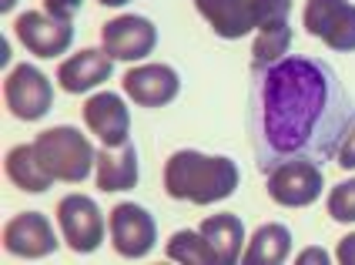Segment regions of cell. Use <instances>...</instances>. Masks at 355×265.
<instances>
[{"mask_svg":"<svg viewBox=\"0 0 355 265\" xmlns=\"http://www.w3.org/2000/svg\"><path fill=\"white\" fill-rule=\"evenodd\" d=\"M114 74V58L104 47H84L58 67V84L67 94H87Z\"/></svg>","mask_w":355,"mask_h":265,"instance_id":"cell-14","label":"cell"},{"mask_svg":"<svg viewBox=\"0 0 355 265\" xmlns=\"http://www.w3.org/2000/svg\"><path fill=\"white\" fill-rule=\"evenodd\" d=\"M305 262H329V252H322V248H309V252H302L298 255V265Z\"/></svg>","mask_w":355,"mask_h":265,"instance_id":"cell-27","label":"cell"},{"mask_svg":"<svg viewBox=\"0 0 355 265\" xmlns=\"http://www.w3.org/2000/svg\"><path fill=\"white\" fill-rule=\"evenodd\" d=\"M164 255H168L171 262H181V265H218L211 245L205 242V235L195 232V228L175 232V235L168 239V245H164Z\"/></svg>","mask_w":355,"mask_h":265,"instance_id":"cell-21","label":"cell"},{"mask_svg":"<svg viewBox=\"0 0 355 265\" xmlns=\"http://www.w3.org/2000/svg\"><path fill=\"white\" fill-rule=\"evenodd\" d=\"M3 101L20 121H40L54 108V84L34 64H17L3 81Z\"/></svg>","mask_w":355,"mask_h":265,"instance_id":"cell-4","label":"cell"},{"mask_svg":"<svg viewBox=\"0 0 355 265\" xmlns=\"http://www.w3.org/2000/svg\"><path fill=\"white\" fill-rule=\"evenodd\" d=\"M345 171H355V124H352V131L345 135V142H342V148H338V158H336Z\"/></svg>","mask_w":355,"mask_h":265,"instance_id":"cell-25","label":"cell"},{"mask_svg":"<svg viewBox=\"0 0 355 265\" xmlns=\"http://www.w3.org/2000/svg\"><path fill=\"white\" fill-rule=\"evenodd\" d=\"M195 7L211 24V31L225 41H241L255 31L252 0H195Z\"/></svg>","mask_w":355,"mask_h":265,"instance_id":"cell-16","label":"cell"},{"mask_svg":"<svg viewBox=\"0 0 355 265\" xmlns=\"http://www.w3.org/2000/svg\"><path fill=\"white\" fill-rule=\"evenodd\" d=\"M302 27L332 51H355V3L352 0H309Z\"/></svg>","mask_w":355,"mask_h":265,"instance_id":"cell-6","label":"cell"},{"mask_svg":"<svg viewBox=\"0 0 355 265\" xmlns=\"http://www.w3.org/2000/svg\"><path fill=\"white\" fill-rule=\"evenodd\" d=\"M84 111V124L91 135H98L101 144L107 148H121L124 142H131V111L121 101V94L114 91H98L91 94Z\"/></svg>","mask_w":355,"mask_h":265,"instance_id":"cell-11","label":"cell"},{"mask_svg":"<svg viewBox=\"0 0 355 265\" xmlns=\"http://www.w3.org/2000/svg\"><path fill=\"white\" fill-rule=\"evenodd\" d=\"M355 124V101L322 58L288 54L252 71L248 135L258 171L285 162H336Z\"/></svg>","mask_w":355,"mask_h":265,"instance_id":"cell-1","label":"cell"},{"mask_svg":"<svg viewBox=\"0 0 355 265\" xmlns=\"http://www.w3.org/2000/svg\"><path fill=\"white\" fill-rule=\"evenodd\" d=\"M288 255H292V232H288V225L268 222L248 239V248L241 252V262L245 265H282Z\"/></svg>","mask_w":355,"mask_h":265,"instance_id":"cell-19","label":"cell"},{"mask_svg":"<svg viewBox=\"0 0 355 265\" xmlns=\"http://www.w3.org/2000/svg\"><path fill=\"white\" fill-rule=\"evenodd\" d=\"M288 47H292V24H275V27L255 31V41H252V71L288 58Z\"/></svg>","mask_w":355,"mask_h":265,"instance_id":"cell-20","label":"cell"},{"mask_svg":"<svg viewBox=\"0 0 355 265\" xmlns=\"http://www.w3.org/2000/svg\"><path fill=\"white\" fill-rule=\"evenodd\" d=\"M98 3H104V7H124V3H131V0H98Z\"/></svg>","mask_w":355,"mask_h":265,"instance_id":"cell-28","label":"cell"},{"mask_svg":"<svg viewBox=\"0 0 355 265\" xmlns=\"http://www.w3.org/2000/svg\"><path fill=\"white\" fill-rule=\"evenodd\" d=\"M58 222L64 242L71 245L78 255H91L98 252V245L104 242V215L94 198L87 195H64L58 202Z\"/></svg>","mask_w":355,"mask_h":265,"instance_id":"cell-7","label":"cell"},{"mask_svg":"<svg viewBox=\"0 0 355 265\" xmlns=\"http://www.w3.org/2000/svg\"><path fill=\"white\" fill-rule=\"evenodd\" d=\"M322 188H325V175L322 164L315 162H285L275 171H268V195L285 208H305L318 202Z\"/></svg>","mask_w":355,"mask_h":265,"instance_id":"cell-8","label":"cell"},{"mask_svg":"<svg viewBox=\"0 0 355 265\" xmlns=\"http://www.w3.org/2000/svg\"><path fill=\"white\" fill-rule=\"evenodd\" d=\"M58 232L47 215L20 212L3 225V248L17 259H47L58 252Z\"/></svg>","mask_w":355,"mask_h":265,"instance_id":"cell-10","label":"cell"},{"mask_svg":"<svg viewBox=\"0 0 355 265\" xmlns=\"http://www.w3.org/2000/svg\"><path fill=\"white\" fill-rule=\"evenodd\" d=\"M34 148H37L44 168L58 182H71V185L84 182L94 171V162H98V151H94V144L87 142V135L71 128V124H58V128L40 131L34 138Z\"/></svg>","mask_w":355,"mask_h":265,"instance_id":"cell-3","label":"cell"},{"mask_svg":"<svg viewBox=\"0 0 355 265\" xmlns=\"http://www.w3.org/2000/svg\"><path fill=\"white\" fill-rule=\"evenodd\" d=\"M3 168H7V178L17 185L20 191H31V195H40V191H47L51 185L58 182V178L44 168V162H40V155H37L34 144H17V148H10Z\"/></svg>","mask_w":355,"mask_h":265,"instance_id":"cell-18","label":"cell"},{"mask_svg":"<svg viewBox=\"0 0 355 265\" xmlns=\"http://www.w3.org/2000/svg\"><path fill=\"white\" fill-rule=\"evenodd\" d=\"M198 232L205 235V242L211 245L218 265H235L245 252V222L232 215V212H221V215H208L205 222L198 225Z\"/></svg>","mask_w":355,"mask_h":265,"instance_id":"cell-17","label":"cell"},{"mask_svg":"<svg viewBox=\"0 0 355 265\" xmlns=\"http://www.w3.org/2000/svg\"><path fill=\"white\" fill-rule=\"evenodd\" d=\"M336 259H338L342 265H355V232H352V235H345V239L338 242Z\"/></svg>","mask_w":355,"mask_h":265,"instance_id":"cell-26","label":"cell"},{"mask_svg":"<svg viewBox=\"0 0 355 265\" xmlns=\"http://www.w3.org/2000/svg\"><path fill=\"white\" fill-rule=\"evenodd\" d=\"M181 91V74L171 64H138L124 74V94L141 108H164Z\"/></svg>","mask_w":355,"mask_h":265,"instance_id":"cell-12","label":"cell"},{"mask_svg":"<svg viewBox=\"0 0 355 265\" xmlns=\"http://www.w3.org/2000/svg\"><path fill=\"white\" fill-rule=\"evenodd\" d=\"M14 7H17V0H0V10H3V14H7V10H14Z\"/></svg>","mask_w":355,"mask_h":265,"instance_id":"cell-29","label":"cell"},{"mask_svg":"<svg viewBox=\"0 0 355 265\" xmlns=\"http://www.w3.org/2000/svg\"><path fill=\"white\" fill-rule=\"evenodd\" d=\"M17 37L34 58H60L74 44V24L40 10H27L17 17Z\"/></svg>","mask_w":355,"mask_h":265,"instance_id":"cell-13","label":"cell"},{"mask_svg":"<svg viewBox=\"0 0 355 265\" xmlns=\"http://www.w3.org/2000/svg\"><path fill=\"white\" fill-rule=\"evenodd\" d=\"M329 215L336 222H355V178L349 182H338L332 191H329Z\"/></svg>","mask_w":355,"mask_h":265,"instance_id":"cell-22","label":"cell"},{"mask_svg":"<svg viewBox=\"0 0 355 265\" xmlns=\"http://www.w3.org/2000/svg\"><path fill=\"white\" fill-rule=\"evenodd\" d=\"M107 232L121 259H144L158 242V222L138 202L114 205V212L107 215Z\"/></svg>","mask_w":355,"mask_h":265,"instance_id":"cell-5","label":"cell"},{"mask_svg":"<svg viewBox=\"0 0 355 265\" xmlns=\"http://www.w3.org/2000/svg\"><path fill=\"white\" fill-rule=\"evenodd\" d=\"M101 47L114 61H144L158 47V27L141 14H121L101 27Z\"/></svg>","mask_w":355,"mask_h":265,"instance_id":"cell-9","label":"cell"},{"mask_svg":"<svg viewBox=\"0 0 355 265\" xmlns=\"http://www.w3.org/2000/svg\"><path fill=\"white\" fill-rule=\"evenodd\" d=\"M252 10H255V31L275 27V24H288L292 0H252Z\"/></svg>","mask_w":355,"mask_h":265,"instance_id":"cell-23","label":"cell"},{"mask_svg":"<svg viewBox=\"0 0 355 265\" xmlns=\"http://www.w3.org/2000/svg\"><path fill=\"white\" fill-rule=\"evenodd\" d=\"M141 178V162H138V148L131 142H124L121 148H101L98 162H94V182L101 191H131L138 188Z\"/></svg>","mask_w":355,"mask_h":265,"instance_id":"cell-15","label":"cell"},{"mask_svg":"<svg viewBox=\"0 0 355 265\" xmlns=\"http://www.w3.org/2000/svg\"><path fill=\"white\" fill-rule=\"evenodd\" d=\"M241 171L228 155H205L195 148H181L164 164V191L178 202L215 205L238 191Z\"/></svg>","mask_w":355,"mask_h":265,"instance_id":"cell-2","label":"cell"},{"mask_svg":"<svg viewBox=\"0 0 355 265\" xmlns=\"http://www.w3.org/2000/svg\"><path fill=\"white\" fill-rule=\"evenodd\" d=\"M80 7H84V0H44V14H51V17L67 24L80 14Z\"/></svg>","mask_w":355,"mask_h":265,"instance_id":"cell-24","label":"cell"}]
</instances>
